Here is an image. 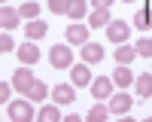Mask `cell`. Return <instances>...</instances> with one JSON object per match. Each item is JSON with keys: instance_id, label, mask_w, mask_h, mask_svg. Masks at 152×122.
Wrapping results in <instances>:
<instances>
[{"instance_id": "obj_1", "label": "cell", "mask_w": 152, "mask_h": 122, "mask_svg": "<svg viewBox=\"0 0 152 122\" xmlns=\"http://www.w3.org/2000/svg\"><path fill=\"white\" fill-rule=\"evenodd\" d=\"M49 61H52L55 70H70L73 67V49H70V43H55L52 52H49Z\"/></svg>"}, {"instance_id": "obj_2", "label": "cell", "mask_w": 152, "mask_h": 122, "mask_svg": "<svg viewBox=\"0 0 152 122\" xmlns=\"http://www.w3.org/2000/svg\"><path fill=\"white\" fill-rule=\"evenodd\" d=\"M34 101L28 98V101H9V107H6V113H9V119L12 122H31L34 119V107H31Z\"/></svg>"}, {"instance_id": "obj_3", "label": "cell", "mask_w": 152, "mask_h": 122, "mask_svg": "<svg viewBox=\"0 0 152 122\" xmlns=\"http://www.w3.org/2000/svg\"><path fill=\"white\" fill-rule=\"evenodd\" d=\"M128 34H131V24L128 21H116V18H113L110 24H107V40L110 43H128Z\"/></svg>"}, {"instance_id": "obj_4", "label": "cell", "mask_w": 152, "mask_h": 122, "mask_svg": "<svg viewBox=\"0 0 152 122\" xmlns=\"http://www.w3.org/2000/svg\"><path fill=\"white\" fill-rule=\"evenodd\" d=\"M131 107H134V98H128V92L110 95V113H116V116H128Z\"/></svg>"}, {"instance_id": "obj_5", "label": "cell", "mask_w": 152, "mask_h": 122, "mask_svg": "<svg viewBox=\"0 0 152 122\" xmlns=\"http://www.w3.org/2000/svg\"><path fill=\"white\" fill-rule=\"evenodd\" d=\"M91 67L88 64H73L70 67V82L76 85V89H85V85H91Z\"/></svg>"}, {"instance_id": "obj_6", "label": "cell", "mask_w": 152, "mask_h": 122, "mask_svg": "<svg viewBox=\"0 0 152 122\" xmlns=\"http://www.w3.org/2000/svg\"><path fill=\"white\" fill-rule=\"evenodd\" d=\"M67 43L70 46H85L88 43V24H79V21L67 24Z\"/></svg>"}, {"instance_id": "obj_7", "label": "cell", "mask_w": 152, "mask_h": 122, "mask_svg": "<svg viewBox=\"0 0 152 122\" xmlns=\"http://www.w3.org/2000/svg\"><path fill=\"white\" fill-rule=\"evenodd\" d=\"M113 76H97V79H91V85H88V89H91V95L97 98V101H104V98H110L113 95Z\"/></svg>"}, {"instance_id": "obj_8", "label": "cell", "mask_w": 152, "mask_h": 122, "mask_svg": "<svg viewBox=\"0 0 152 122\" xmlns=\"http://www.w3.org/2000/svg\"><path fill=\"white\" fill-rule=\"evenodd\" d=\"M79 52H82V61H85V64H97V61H104V46H100V43H91V40H88Z\"/></svg>"}, {"instance_id": "obj_9", "label": "cell", "mask_w": 152, "mask_h": 122, "mask_svg": "<svg viewBox=\"0 0 152 122\" xmlns=\"http://www.w3.org/2000/svg\"><path fill=\"white\" fill-rule=\"evenodd\" d=\"M18 58L24 61V64H37L40 61V49H37V40H24L18 46Z\"/></svg>"}, {"instance_id": "obj_10", "label": "cell", "mask_w": 152, "mask_h": 122, "mask_svg": "<svg viewBox=\"0 0 152 122\" xmlns=\"http://www.w3.org/2000/svg\"><path fill=\"white\" fill-rule=\"evenodd\" d=\"M52 98H55V104H73L76 101V85H55L52 89Z\"/></svg>"}, {"instance_id": "obj_11", "label": "cell", "mask_w": 152, "mask_h": 122, "mask_svg": "<svg viewBox=\"0 0 152 122\" xmlns=\"http://www.w3.org/2000/svg\"><path fill=\"white\" fill-rule=\"evenodd\" d=\"M12 85H15L18 92H24V95H28V89L34 85V76H31V70H28V67H18L15 73H12Z\"/></svg>"}, {"instance_id": "obj_12", "label": "cell", "mask_w": 152, "mask_h": 122, "mask_svg": "<svg viewBox=\"0 0 152 122\" xmlns=\"http://www.w3.org/2000/svg\"><path fill=\"white\" fill-rule=\"evenodd\" d=\"M18 18H21V12L3 3V9H0V24H3V31H12V28H18Z\"/></svg>"}, {"instance_id": "obj_13", "label": "cell", "mask_w": 152, "mask_h": 122, "mask_svg": "<svg viewBox=\"0 0 152 122\" xmlns=\"http://www.w3.org/2000/svg\"><path fill=\"white\" fill-rule=\"evenodd\" d=\"M113 82H116L119 89H128V85L134 82V73H131V64H119L116 70H113Z\"/></svg>"}, {"instance_id": "obj_14", "label": "cell", "mask_w": 152, "mask_h": 122, "mask_svg": "<svg viewBox=\"0 0 152 122\" xmlns=\"http://www.w3.org/2000/svg\"><path fill=\"white\" fill-rule=\"evenodd\" d=\"M131 24H134V28H140V31H149V28H152V6L137 9L134 18H131Z\"/></svg>"}, {"instance_id": "obj_15", "label": "cell", "mask_w": 152, "mask_h": 122, "mask_svg": "<svg viewBox=\"0 0 152 122\" xmlns=\"http://www.w3.org/2000/svg\"><path fill=\"white\" fill-rule=\"evenodd\" d=\"M24 34H28V40H43V37L49 34V24L40 21V18H34L31 24H24Z\"/></svg>"}, {"instance_id": "obj_16", "label": "cell", "mask_w": 152, "mask_h": 122, "mask_svg": "<svg viewBox=\"0 0 152 122\" xmlns=\"http://www.w3.org/2000/svg\"><path fill=\"white\" fill-rule=\"evenodd\" d=\"M134 85H137V98H152V73H140Z\"/></svg>"}, {"instance_id": "obj_17", "label": "cell", "mask_w": 152, "mask_h": 122, "mask_svg": "<svg viewBox=\"0 0 152 122\" xmlns=\"http://www.w3.org/2000/svg\"><path fill=\"white\" fill-rule=\"evenodd\" d=\"M88 21H91V28H107V24L113 21V15H110L107 6H100V9H94L91 15H88Z\"/></svg>"}, {"instance_id": "obj_18", "label": "cell", "mask_w": 152, "mask_h": 122, "mask_svg": "<svg viewBox=\"0 0 152 122\" xmlns=\"http://www.w3.org/2000/svg\"><path fill=\"white\" fill-rule=\"evenodd\" d=\"M134 58H137V49L131 43H119V49H116V61L119 64H131Z\"/></svg>"}, {"instance_id": "obj_19", "label": "cell", "mask_w": 152, "mask_h": 122, "mask_svg": "<svg viewBox=\"0 0 152 122\" xmlns=\"http://www.w3.org/2000/svg\"><path fill=\"white\" fill-rule=\"evenodd\" d=\"M28 98H31L34 104H37V101H46V98H49V85L40 82V79H34V85L28 89Z\"/></svg>"}, {"instance_id": "obj_20", "label": "cell", "mask_w": 152, "mask_h": 122, "mask_svg": "<svg viewBox=\"0 0 152 122\" xmlns=\"http://www.w3.org/2000/svg\"><path fill=\"white\" fill-rule=\"evenodd\" d=\"M37 119H43V122H61V110H58V104H46L40 113H37Z\"/></svg>"}, {"instance_id": "obj_21", "label": "cell", "mask_w": 152, "mask_h": 122, "mask_svg": "<svg viewBox=\"0 0 152 122\" xmlns=\"http://www.w3.org/2000/svg\"><path fill=\"white\" fill-rule=\"evenodd\" d=\"M18 12H21V18H28V21H34L37 15H40V6H37L34 0H24V3H21V9H18Z\"/></svg>"}, {"instance_id": "obj_22", "label": "cell", "mask_w": 152, "mask_h": 122, "mask_svg": "<svg viewBox=\"0 0 152 122\" xmlns=\"http://www.w3.org/2000/svg\"><path fill=\"white\" fill-rule=\"evenodd\" d=\"M85 9H88V6H85V0H70V9H67V15H70L73 21H79V18L85 15Z\"/></svg>"}, {"instance_id": "obj_23", "label": "cell", "mask_w": 152, "mask_h": 122, "mask_svg": "<svg viewBox=\"0 0 152 122\" xmlns=\"http://www.w3.org/2000/svg\"><path fill=\"white\" fill-rule=\"evenodd\" d=\"M134 49H137L140 58H152V40H149V37H140V40L134 43Z\"/></svg>"}, {"instance_id": "obj_24", "label": "cell", "mask_w": 152, "mask_h": 122, "mask_svg": "<svg viewBox=\"0 0 152 122\" xmlns=\"http://www.w3.org/2000/svg\"><path fill=\"white\" fill-rule=\"evenodd\" d=\"M107 116H110V107H104V104H97V107L88 110V119H91V122H100V119H107Z\"/></svg>"}, {"instance_id": "obj_25", "label": "cell", "mask_w": 152, "mask_h": 122, "mask_svg": "<svg viewBox=\"0 0 152 122\" xmlns=\"http://www.w3.org/2000/svg\"><path fill=\"white\" fill-rule=\"evenodd\" d=\"M49 9H52L55 15H67V9H70V0H49Z\"/></svg>"}, {"instance_id": "obj_26", "label": "cell", "mask_w": 152, "mask_h": 122, "mask_svg": "<svg viewBox=\"0 0 152 122\" xmlns=\"http://www.w3.org/2000/svg\"><path fill=\"white\" fill-rule=\"evenodd\" d=\"M0 49H3V52H9V49H15V40L9 37V31H3V37H0Z\"/></svg>"}, {"instance_id": "obj_27", "label": "cell", "mask_w": 152, "mask_h": 122, "mask_svg": "<svg viewBox=\"0 0 152 122\" xmlns=\"http://www.w3.org/2000/svg\"><path fill=\"white\" fill-rule=\"evenodd\" d=\"M12 89H15V85H6V82H0V101L6 104V98H12Z\"/></svg>"}, {"instance_id": "obj_28", "label": "cell", "mask_w": 152, "mask_h": 122, "mask_svg": "<svg viewBox=\"0 0 152 122\" xmlns=\"http://www.w3.org/2000/svg\"><path fill=\"white\" fill-rule=\"evenodd\" d=\"M91 3H94V9H100V6H107V9H110V6H113V0H91Z\"/></svg>"}, {"instance_id": "obj_29", "label": "cell", "mask_w": 152, "mask_h": 122, "mask_svg": "<svg viewBox=\"0 0 152 122\" xmlns=\"http://www.w3.org/2000/svg\"><path fill=\"white\" fill-rule=\"evenodd\" d=\"M125 3H134V0H125Z\"/></svg>"}, {"instance_id": "obj_30", "label": "cell", "mask_w": 152, "mask_h": 122, "mask_svg": "<svg viewBox=\"0 0 152 122\" xmlns=\"http://www.w3.org/2000/svg\"><path fill=\"white\" fill-rule=\"evenodd\" d=\"M3 3H6V0H3Z\"/></svg>"}]
</instances>
